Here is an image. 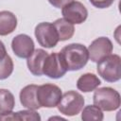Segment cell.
<instances>
[{
  "label": "cell",
  "mask_w": 121,
  "mask_h": 121,
  "mask_svg": "<svg viewBox=\"0 0 121 121\" xmlns=\"http://www.w3.org/2000/svg\"><path fill=\"white\" fill-rule=\"evenodd\" d=\"M60 53L67 71L80 70L87 64L89 60L88 50L81 43H73L67 44L62 47Z\"/></svg>",
  "instance_id": "1"
},
{
  "label": "cell",
  "mask_w": 121,
  "mask_h": 121,
  "mask_svg": "<svg viewBox=\"0 0 121 121\" xmlns=\"http://www.w3.org/2000/svg\"><path fill=\"white\" fill-rule=\"evenodd\" d=\"M13 60L10 58L9 55L7 54V56L0 60V79H6L8 78L13 72Z\"/></svg>",
  "instance_id": "19"
},
{
  "label": "cell",
  "mask_w": 121,
  "mask_h": 121,
  "mask_svg": "<svg viewBox=\"0 0 121 121\" xmlns=\"http://www.w3.org/2000/svg\"><path fill=\"white\" fill-rule=\"evenodd\" d=\"M98 75L108 82H115L121 78V58L116 54H110L97 61Z\"/></svg>",
  "instance_id": "2"
},
{
  "label": "cell",
  "mask_w": 121,
  "mask_h": 121,
  "mask_svg": "<svg viewBox=\"0 0 121 121\" xmlns=\"http://www.w3.org/2000/svg\"><path fill=\"white\" fill-rule=\"evenodd\" d=\"M93 101L95 106L105 112H112L119 109L121 104L120 94L112 87H101L95 89Z\"/></svg>",
  "instance_id": "3"
},
{
  "label": "cell",
  "mask_w": 121,
  "mask_h": 121,
  "mask_svg": "<svg viewBox=\"0 0 121 121\" xmlns=\"http://www.w3.org/2000/svg\"><path fill=\"white\" fill-rule=\"evenodd\" d=\"M81 112V119L83 121H102L104 118V114L101 109L97 106L94 105H87L82 110Z\"/></svg>",
  "instance_id": "18"
},
{
  "label": "cell",
  "mask_w": 121,
  "mask_h": 121,
  "mask_svg": "<svg viewBox=\"0 0 121 121\" xmlns=\"http://www.w3.org/2000/svg\"><path fill=\"white\" fill-rule=\"evenodd\" d=\"M34 34L40 45L45 48L55 47L59 42V36L53 23L43 22L36 26Z\"/></svg>",
  "instance_id": "6"
},
{
  "label": "cell",
  "mask_w": 121,
  "mask_h": 121,
  "mask_svg": "<svg viewBox=\"0 0 121 121\" xmlns=\"http://www.w3.org/2000/svg\"><path fill=\"white\" fill-rule=\"evenodd\" d=\"M113 45L112 41L107 37H99L94 40L87 48L89 59L93 62H97L104 57L112 52Z\"/></svg>",
  "instance_id": "9"
},
{
  "label": "cell",
  "mask_w": 121,
  "mask_h": 121,
  "mask_svg": "<svg viewBox=\"0 0 121 121\" xmlns=\"http://www.w3.org/2000/svg\"><path fill=\"white\" fill-rule=\"evenodd\" d=\"M90 3L97 9H107L111 7L114 0H89Z\"/></svg>",
  "instance_id": "20"
},
{
  "label": "cell",
  "mask_w": 121,
  "mask_h": 121,
  "mask_svg": "<svg viewBox=\"0 0 121 121\" xmlns=\"http://www.w3.org/2000/svg\"><path fill=\"white\" fill-rule=\"evenodd\" d=\"M73 0H48V2L55 8L57 9H60L63 6H65L66 4H68L69 2H71Z\"/></svg>",
  "instance_id": "21"
},
{
  "label": "cell",
  "mask_w": 121,
  "mask_h": 121,
  "mask_svg": "<svg viewBox=\"0 0 121 121\" xmlns=\"http://www.w3.org/2000/svg\"><path fill=\"white\" fill-rule=\"evenodd\" d=\"M100 84L101 81L98 77L92 73H85L81 75L77 80V88L83 93L95 91Z\"/></svg>",
  "instance_id": "14"
},
{
  "label": "cell",
  "mask_w": 121,
  "mask_h": 121,
  "mask_svg": "<svg viewBox=\"0 0 121 121\" xmlns=\"http://www.w3.org/2000/svg\"><path fill=\"white\" fill-rule=\"evenodd\" d=\"M62 96L61 89L51 83H46L38 86L37 100L39 105L44 108H55L58 106Z\"/></svg>",
  "instance_id": "5"
},
{
  "label": "cell",
  "mask_w": 121,
  "mask_h": 121,
  "mask_svg": "<svg viewBox=\"0 0 121 121\" xmlns=\"http://www.w3.org/2000/svg\"><path fill=\"white\" fill-rule=\"evenodd\" d=\"M58 36L59 41L64 42L69 39H71L75 33V27L74 25L68 21H66L64 18H59L53 23Z\"/></svg>",
  "instance_id": "15"
},
{
  "label": "cell",
  "mask_w": 121,
  "mask_h": 121,
  "mask_svg": "<svg viewBox=\"0 0 121 121\" xmlns=\"http://www.w3.org/2000/svg\"><path fill=\"white\" fill-rule=\"evenodd\" d=\"M17 26V18L11 11H0V36H7L12 33Z\"/></svg>",
  "instance_id": "13"
},
{
  "label": "cell",
  "mask_w": 121,
  "mask_h": 121,
  "mask_svg": "<svg viewBox=\"0 0 121 121\" xmlns=\"http://www.w3.org/2000/svg\"><path fill=\"white\" fill-rule=\"evenodd\" d=\"M37 89L38 85L29 84L25 86L20 91V102L25 108L35 111L41 108L37 100Z\"/></svg>",
  "instance_id": "11"
},
{
  "label": "cell",
  "mask_w": 121,
  "mask_h": 121,
  "mask_svg": "<svg viewBox=\"0 0 121 121\" xmlns=\"http://www.w3.org/2000/svg\"><path fill=\"white\" fill-rule=\"evenodd\" d=\"M15 106L13 94L8 89H0V115L10 113Z\"/></svg>",
  "instance_id": "16"
},
{
  "label": "cell",
  "mask_w": 121,
  "mask_h": 121,
  "mask_svg": "<svg viewBox=\"0 0 121 121\" xmlns=\"http://www.w3.org/2000/svg\"><path fill=\"white\" fill-rule=\"evenodd\" d=\"M0 120H31L40 121L41 116L35 110H24L17 112H10L5 115H0Z\"/></svg>",
  "instance_id": "17"
},
{
  "label": "cell",
  "mask_w": 121,
  "mask_h": 121,
  "mask_svg": "<svg viewBox=\"0 0 121 121\" xmlns=\"http://www.w3.org/2000/svg\"><path fill=\"white\" fill-rule=\"evenodd\" d=\"M7 50H6V47H5V44L3 43L2 41H0V60L4 59L6 56H7Z\"/></svg>",
  "instance_id": "22"
},
{
  "label": "cell",
  "mask_w": 121,
  "mask_h": 121,
  "mask_svg": "<svg viewBox=\"0 0 121 121\" xmlns=\"http://www.w3.org/2000/svg\"><path fill=\"white\" fill-rule=\"evenodd\" d=\"M47 55L48 53L45 50L42 48H38V49H34L32 54L27 58L26 65L32 75L37 76V77L43 75V65L44 60L47 57Z\"/></svg>",
  "instance_id": "12"
},
{
  "label": "cell",
  "mask_w": 121,
  "mask_h": 121,
  "mask_svg": "<svg viewBox=\"0 0 121 121\" xmlns=\"http://www.w3.org/2000/svg\"><path fill=\"white\" fill-rule=\"evenodd\" d=\"M61 14L66 21L73 25H80L86 21L88 10L81 2L73 0L61 8Z\"/></svg>",
  "instance_id": "8"
},
{
  "label": "cell",
  "mask_w": 121,
  "mask_h": 121,
  "mask_svg": "<svg viewBox=\"0 0 121 121\" xmlns=\"http://www.w3.org/2000/svg\"><path fill=\"white\" fill-rule=\"evenodd\" d=\"M13 53L21 59H27L34 51V42L26 34H18L11 41Z\"/></svg>",
  "instance_id": "10"
},
{
  "label": "cell",
  "mask_w": 121,
  "mask_h": 121,
  "mask_svg": "<svg viewBox=\"0 0 121 121\" xmlns=\"http://www.w3.org/2000/svg\"><path fill=\"white\" fill-rule=\"evenodd\" d=\"M67 72L66 66L60 52H53L48 54L43 65V74L50 78H62Z\"/></svg>",
  "instance_id": "7"
},
{
  "label": "cell",
  "mask_w": 121,
  "mask_h": 121,
  "mask_svg": "<svg viewBox=\"0 0 121 121\" xmlns=\"http://www.w3.org/2000/svg\"><path fill=\"white\" fill-rule=\"evenodd\" d=\"M84 103V97L79 93L71 90L62 95L57 107L60 113L67 116H74L81 112Z\"/></svg>",
  "instance_id": "4"
}]
</instances>
